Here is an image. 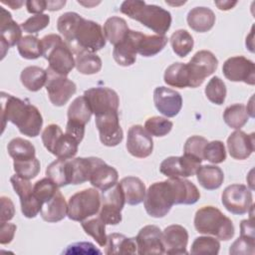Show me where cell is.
I'll use <instances>...</instances> for the list:
<instances>
[{
    "mask_svg": "<svg viewBox=\"0 0 255 255\" xmlns=\"http://www.w3.org/2000/svg\"><path fill=\"white\" fill-rule=\"evenodd\" d=\"M27 11L36 15L42 14L47 9V1L44 0H28L26 1Z\"/></svg>",
    "mask_w": 255,
    "mask_h": 255,
    "instance_id": "680465c9",
    "label": "cell"
},
{
    "mask_svg": "<svg viewBox=\"0 0 255 255\" xmlns=\"http://www.w3.org/2000/svg\"><path fill=\"white\" fill-rule=\"evenodd\" d=\"M47 177L51 178L59 187L72 183V165L70 159L58 158L46 168Z\"/></svg>",
    "mask_w": 255,
    "mask_h": 255,
    "instance_id": "d6a6232c",
    "label": "cell"
},
{
    "mask_svg": "<svg viewBox=\"0 0 255 255\" xmlns=\"http://www.w3.org/2000/svg\"><path fill=\"white\" fill-rule=\"evenodd\" d=\"M137 253L145 254H164V245L162 241V232L155 225H145L135 237Z\"/></svg>",
    "mask_w": 255,
    "mask_h": 255,
    "instance_id": "d6986e66",
    "label": "cell"
},
{
    "mask_svg": "<svg viewBox=\"0 0 255 255\" xmlns=\"http://www.w3.org/2000/svg\"><path fill=\"white\" fill-rule=\"evenodd\" d=\"M72 165V183L74 185L84 183L90 180L93 169V156L91 157H73Z\"/></svg>",
    "mask_w": 255,
    "mask_h": 255,
    "instance_id": "ab89813d",
    "label": "cell"
},
{
    "mask_svg": "<svg viewBox=\"0 0 255 255\" xmlns=\"http://www.w3.org/2000/svg\"><path fill=\"white\" fill-rule=\"evenodd\" d=\"M22 39V28L16 23L5 8H1L0 17V44H1V59L5 57L6 51L15 46Z\"/></svg>",
    "mask_w": 255,
    "mask_h": 255,
    "instance_id": "7402d4cb",
    "label": "cell"
},
{
    "mask_svg": "<svg viewBox=\"0 0 255 255\" xmlns=\"http://www.w3.org/2000/svg\"><path fill=\"white\" fill-rule=\"evenodd\" d=\"M7 151L14 160H25L36 157L35 146L27 139L15 137L7 145Z\"/></svg>",
    "mask_w": 255,
    "mask_h": 255,
    "instance_id": "f35d334b",
    "label": "cell"
},
{
    "mask_svg": "<svg viewBox=\"0 0 255 255\" xmlns=\"http://www.w3.org/2000/svg\"><path fill=\"white\" fill-rule=\"evenodd\" d=\"M203 159L211 163H221L226 159L225 145L221 140H212L207 142L203 150Z\"/></svg>",
    "mask_w": 255,
    "mask_h": 255,
    "instance_id": "f907efd6",
    "label": "cell"
},
{
    "mask_svg": "<svg viewBox=\"0 0 255 255\" xmlns=\"http://www.w3.org/2000/svg\"><path fill=\"white\" fill-rule=\"evenodd\" d=\"M46 90L50 102L56 107L65 106L69 100L77 92L76 84L67 78V76L59 75L51 69H47Z\"/></svg>",
    "mask_w": 255,
    "mask_h": 255,
    "instance_id": "7c38bea8",
    "label": "cell"
},
{
    "mask_svg": "<svg viewBox=\"0 0 255 255\" xmlns=\"http://www.w3.org/2000/svg\"><path fill=\"white\" fill-rule=\"evenodd\" d=\"M103 31L106 40L116 46L128 37L130 30L125 19L118 16H112L105 22Z\"/></svg>",
    "mask_w": 255,
    "mask_h": 255,
    "instance_id": "836d02e7",
    "label": "cell"
},
{
    "mask_svg": "<svg viewBox=\"0 0 255 255\" xmlns=\"http://www.w3.org/2000/svg\"><path fill=\"white\" fill-rule=\"evenodd\" d=\"M137 53L143 57H152L163 50L168 42L165 35H145L135 31Z\"/></svg>",
    "mask_w": 255,
    "mask_h": 255,
    "instance_id": "4316f807",
    "label": "cell"
},
{
    "mask_svg": "<svg viewBox=\"0 0 255 255\" xmlns=\"http://www.w3.org/2000/svg\"><path fill=\"white\" fill-rule=\"evenodd\" d=\"M13 167L15 173L22 178L32 179L35 178L41 169L40 161L37 157L25 160H14Z\"/></svg>",
    "mask_w": 255,
    "mask_h": 255,
    "instance_id": "7dc6e473",
    "label": "cell"
},
{
    "mask_svg": "<svg viewBox=\"0 0 255 255\" xmlns=\"http://www.w3.org/2000/svg\"><path fill=\"white\" fill-rule=\"evenodd\" d=\"M214 4L220 10H229L233 6H235L237 4V2L236 1H233V2H231V1H215Z\"/></svg>",
    "mask_w": 255,
    "mask_h": 255,
    "instance_id": "6125c7cd",
    "label": "cell"
},
{
    "mask_svg": "<svg viewBox=\"0 0 255 255\" xmlns=\"http://www.w3.org/2000/svg\"><path fill=\"white\" fill-rule=\"evenodd\" d=\"M223 120L231 128L240 129L248 122L249 115L244 105L234 104L224 110Z\"/></svg>",
    "mask_w": 255,
    "mask_h": 255,
    "instance_id": "b9f144b4",
    "label": "cell"
},
{
    "mask_svg": "<svg viewBox=\"0 0 255 255\" xmlns=\"http://www.w3.org/2000/svg\"><path fill=\"white\" fill-rule=\"evenodd\" d=\"M102 204V196L97 188H86L73 194L68 202V217L74 221L86 220L97 215Z\"/></svg>",
    "mask_w": 255,
    "mask_h": 255,
    "instance_id": "ba28073f",
    "label": "cell"
},
{
    "mask_svg": "<svg viewBox=\"0 0 255 255\" xmlns=\"http://www.w3.org/2000/svg\"><path fill=\"white\" fill-rule=\"evenodd\" d=\"M1 2L3 4H6V5L10 6L12 9H19L24 4L23 1H4V0H2Z\"/></svg>",
    "mask_w": 255,
    "mask_h": 255,
    "instance_id": "be15d7a7",
    "label": "cell"
},
{
    "mask_svg": "<svg viewBox=\"0 0 255 255\" xmlns=\"http://www.w3.org/2000/svg\"><path fill=\"white\" fill-rule=\"evenodd\" d=\"M49 23L50 16H48L47 14H39L28 18L20 26L24 32L34 34L45 29L49 25Z\"/></svg>",
    "mask_w": 255,
    "mask_h": 255,
    "instance_id": "f5cc1de1",
    "label": "cell"
},
{
    "mask_svg": "<svg viewBox=\"0 0 255 255\" xmlns=\"http://www.w3.org/2000/svg\"><path fill=\"white\" fill-rule=\"evenodd\" d=\"M59 186L49 177L42 178L35 182L33 186L34 195L41 201L42 204L49 201L59 190Z\"/></svg>",
    "mask_w": 255,
    "mask_h": 255,
    "instance_id": "681fc988",
    "label": "cell"
},
{
    "mask_svg": "<svg viewBox=\"0 0 255 255\" xmlns=\"http://www.w3.org/2000/svg\"><path fill=\"white\" fill-rule=\"evenodd\" d=\"M17 48L21 57L27 60H35L42 56L41 40L35 36L27 35L22 37Z\"/></svg>",
    "mask_w": 255,
    "mask_h": 255,
    "instance_id": "ee69618b",
    "label": "cell"
},
{
    "mask_svg": "<svg viewBox=\"0 0 255 255\" xmlns=\"http://www.w3.org/2000/svg\"><path fill=\"white\" fill-rule=\"evenodd\" d=\"M40 215L44 221L50 223L61 221L68 215V204L60 190L43 204Z\"/></svg>",
    "mask_w": 255,
    "mask_h": 255,
    "instance_id": "484cf974",
    "label": "cell"
},
{
    "mask_svg": "<svg viewBox=\"0 0 255 255\" xmlns=\"http://www.w3.org/2000/svg\"><path fill=\"white\" fill-rule=\"evenodd\" d=\"M57 29L75 54L80 51L96 53L106 46L102 26L83 18L76 12H66L57 21Z\"/></svg>",
    "mask_w": 255,
    "mask_h": 255,
    "instance_id": "6da1fadb",
    "label": "cell"
},
{
    "mask_svg": "<svg viewBox=\"0 0 255 255\" xmlns=\"http://www.w3.org/2000/svg\"><path fill=\"white\" fill-rule=\"evenodd\" d=\"M194 227L197 232L213 235L220 240L227 241L234 236L235 228L231 219L214 206L199 208L194 216Z\"/></svg>",
    "mask_w": 255,
    "mask_h": 255,
    "instance_id": "277c9868",
    "label": "cell"
},
{
    "mask_svg": "<svg viewBox=\"0 0 255 255\" xmlns=\"http://www.w3.org/2000/svg\"><path fill=\"white\" fill-rule=\"evenodd\" d=\"M66 1H47V9L50 11H57L65 6Z\"/></svg>",
    "mask_w": 255,
    "mask_h": 255,
    "instance_id": "94428289",
    "label": "cell"
},
{
    "mask_svg": "<svg viewBox=\"0 0 255 255\" xmlns=\"http://www.w3.org/2000/svg\"><path fill=\"white\" fill-rule=\"evenodd\" d=\"M170 45L172 51L180 58L186 57L193 49L194 41L192 36L186 30L179 29L170 36Z\"/></svg>",
    "mask_w": 255,
    "mask_h": 255,
    "instance_id": "60d3db41",
    "label": "cell"
},
{
    "mask_svg": "<svg viewBox=\"0 0 255 255\" xmlns=\"http://www.w3.org/2000/svg\"><path fill=\"white\" fill-rule=\"evenodd\" d=\"M42 56L48 60L49 69L68 76L75 67V58L69 45L58 34H49L41 39Z\"/></svg>",
    "mask_w": 255,
    "mask_h": 255,
    "instance_id": "5b68a950",
    "label": "cell"
},
{
    "mask_svg": "<svg viewBox=\"0 0 255 255\" xmlns=\"http://www.w3.org/2000/svg\"><path fill=\"white\" fill-rule=\"evenodd\" d=\"M102 60L96 53L80 51L76 53L75 67L79 73L84 75L97 74L102 69Z\"/></svg>",
    "mask_w": 255,
    "mask_h": 255,
    "instance_id": "74e56055",
    "label": "cell"
},
{
    "mask_svg": "<svg viewBox=\"0 0 255 255\" xmlns=\"http://www.w3.org/2000/svg\"><path fill=\"white\" fill-rule=\"evenodd\" d=\"M223 206L229 212L242 215L253 208V197L251 190L244 184L228 185L221 194Z\"/></svg>",
    "mask_w": 255,
    "mask_h": 255,
    "instance_id": "8fae6325",
    "label": "cell"
},
{
    "mask_svg": "<svg viewBox=\"0 0 255 255\" xmlns=\"http://www.w3.org/2000/svg\"><path fill=\"white\" fill-rule=\"evenodd\" d=\"M118 179L119 172L115 167L107 164L103 159L93 156V169L89 181L94 187L104 192L115 186Z\"/></svg>",
    "mask_w": 255,
    "mask_h": 255,
    "instance_id": "44dd1931",
    "label": "cell"
},
{
    "mask_svg": "<svg viewBox=\"0 0 255 255\" xmlns=\"http://www.w3.org/2000/svg\"><path fill=\"white\" fill-rule=\"evenodd\" d=\"M229 154L234 159L243 160L248 158L255 149L254 133H246L240 129L233 131L227 138Z\"/></svg>",
    "mask_w": 255,
    "mask_h": 255,
    "instance_id": "cb8c5ba5",
    "label": "cell"
},
{
    "mask_svg": "<svg viewBox=\"0 0 255 255\" xmlns=\"http://www.w3.org/2000/svg\"><path fill=\"white\" fill-rule=\"evenodd\" d=\"M173 127L172 122L162 117H151L144 123L145 130L153 136H164L170 132Z\"/></svg>",
    "mask_w": 255,
    "mask_h": 255,
    "instance_id": "c3c4849f",
    "label": "cell"
},
{
    "mask_svg": "<svg viewBox=\"0 0 255 255\" xmlns=\"http://www.w3.org/2000/svg\"><path fill=\"white\" fill-rule=\"evenodd\" d=\"M125 195L126 203L137 205L141 203L145 196V185L142 180L135 176H127L119 182Z\"/></svg>",
    "mask_w": 255,
    "mask_h": 255,
    "instance_id": "f1b7e54d",
    "label": "cell"
},
{
    "mask_svg": "<svg viewBox=\"0 0 255 255\" xmlns=\"http://www.w3.org/2000/svg\"><path fill=\"white\" fill-rule=\"evenodd\" d=\"M1 120L2 130L6 122H10L29 137L39 135L43 127L42 115L35 106L4 92L1 93Z\"/></svg>",
    "mask_w": 255,
    "mask_h": 255,
    "instance_id": "7a4b0ae2",
    "label": "cell"
},
{
    "mask_svg": "<svg viewBox=\"0 0 255 255\" xmlns=\"http://www.w3.org/2000/svg\"><path fill=\"white\" fill-rule=\"evenodd\" d=\"M207 139L200 135H192L188 137L184 143L183 151L184 154H188L191 156H194L196 158H199L201 160L203 159V150L205 145L207 144Z\"/></svg>",
    "mask_w": 255,
    "mask_h": 255,
    "instance_id": "816d5d0a",
    "label": "cell"
},
{
    "mask_svg": "<svg viewBox=\"0 0 255 255\" xmlns=\"http://www.w3.org/2000/svg\"><path fill=\"white\" fill-rule=\"evenodd\" d=\"M42 142L46 149L62 159L73 158L79 147V141L68 133H64L56 124L47 126L41 134Z\"/></svg>",
    "mask_w": 255,
    "mask_h": 255,
    "instance_id": "52a82bcc",
    "label": "cell"
},
{
    "mask_svg": "<svg viewBox=\"0 0 255 255\" xmlns=\"http://www.w3.org/2000/svg\"><path fill=\"white\" fill-rule=\"evenodd\" d=\"M126 203L120 183L103 192L102 204L98 216L106 225H117L122 221L121 211Z\"/></svg>",
    "mask_w": 255,
    "mask_h": 255,
    "instance_id": "30bf717a",
    "label": "cell"
},
{
    "mask_svg": "<svg viewBox=\"0 0 255 255\" xmlns=\"http://www.w3.org/2000/svg\"><path fill=\"white\" fill-rule=\"evenodd\" d=\"M92 115L93 112L84 95L77 97L69 106L67 124L85 128V126L90 122Z\"/></svg>",
    "mask_w": 255,
    "mask_h": 255,
    "instance_id": "f546056e",
    "label": "cell"
},
{
    "mask_svg": "<svg viewBox=\"0 0 255 255\" xmlns=\"http://www.w3.org/2000/svg\"><path fill=\"white\" fill-rule=\"evenodd\" d=\"M143 204L149 216L164 217L175 204V192L170 179L152 183L145 192Z\"/></svg>",
    "mask_w": 255,
    "mask_h": 255,
    "instance_id": "8992f818",
    "label": "cell"
},
{
    "mask_svg": "<svg viewBox=\"0 0 255 255\" xmlns=\"http://www.w3.org/2000/svg\"><path fill=\"white\" fill-rule=\"evenodd\" d=\"M255 238L241 236L238 237L230 246L229 253L232 255H253L255 250Z\"/></svg>",
    "mask_w": 255,
    "mask_h": 255,
    "instance_id": "db71d44e",
    "label": "cell"
},
{
    "mask_svg": "<svg viewBox=\"0 0 255 255\" xmlns=\"http://www.w3.org/2000/svg\"><path fill=\"white\" fill-rule=\"evenodd\" d=\"M126 146L132 156L144 158L152 153L153 140L142 126L134 125L128 130Z\"/></svg>",
    "mask_w": 255,
    "mask_h": 255,
    "instance_id": "ac0fdd59",
    "label": "cell"
},
{
    "mask_svg": "<svg viewBox=\"0 0 255 255\" xmlns=\"http://www.w3.org/2000/svg\"><path fill=\"white\" fill-rule=\"evenodd\" d=\"M220 249V243L217 239L209 236H199L191 244L190 253L194 255L209 254L216 255Z\"/></svg>",
    "mask_w": 255,
    "mask_h": 255,
    "instance_id": "bcb514c9",
    "label": "cell"
},
{
    "mask_svg": "<svg viewBox=\"0 0 255 255\" xmlns=\"http://www.w3.org/2000/svg\"><path fill=\"white\" fill-rule=\"evenodd\" d=\"M48 78L47 70L38 66H29L22 70L20 80L24 88L30 92H38L46 85Z\"/></svg>",
    "mask_w": 255,
    "mask_h": 255,
    "instance_id": "d590c367",
    "label": "cell"
},
{
    "mask_svg": "<svg viewBox=\"0 0 255 255\" xmlns=\"http://www.w3.org/2000/svg\"><path fill=\"white\" fill-rule=\"evenodd\" d=\"M106 254H135L137 245L135 238L127 237L120 233H111L107 236Z\"/></svg>",
    "mask_w": 255,
    "mask_h": 255,
    "instance_id": "1f68e13d",
    "label": "cell"
},
{
    "mask_svg": "<svg viewBox=\"0 0 255 255\" xmlns=\"http://www.w3.org/2000/svg\"><path fill=\"white\" fill-rule=\"evenodd\" d=\"M240 234H241V236L255 238L254 237V225H253L252 216H251L250 219H245V220L241 221Z\"/></svg>",
    "mask_w": 255,
    "mask_h": 255,
    "instance_id": "91938a15",
    "label": "cell"
},
{
    "mask_svg": "<svg viewBox=\"0 0 255 255\" xmlns=\"http://www.w3.org/2000/svg\"><path fill=\"white\" fill-rule=\"evenodd\" d=\"M17 227L13 223H7V222H1L0 226V243L1 244H8L10 243L15 235Z\"/></svg>",
    "mask_w": 255,
    "mask_h": 255,
    "instance_id": "6f0895ef",
    "label": "cell"
},
{
    "mask_svg": "<svg viewBox=\"0 0 255 255\" xmlns=\"http://www.w3.org/2000/svg\"><path fill=\"white\" fill-rule=\"evenodd\" d=\"M175 192V204H194L200 198L196 185L183 178H169Z\"/></svg>",
    "mask_w": 255,
    "mask_h": 255,
    "instance_id": "4dcf8cb0",
    "label": "cell"
},
{
    "mask_svg": "<svg viewBox=\"0 0 255 255\" xmlns=\"http://www.w3.org/2000/svg\"><path fill=\"white\" fill-rule=\"evenodd\" d=\"M153 103L156 110L166 118L177 116L182 108L181 95L178 92L163 86L154 89Z\"/></svg>",
    "mask_w": 255,
    "mask_h": 255,
    "instance_id": "ffe728a7",
    "label": "cell"
},
{
    "mask_svg": "<svg viewBox=\"0 0 255 255\" xmlns=\"http://www.w3.org/2000/svg\"><path fill=\"white\" fill-rule=\"evenodd\" d=\"M120 10L157 35H164L171 25V14L167 10L157 5L146 4L144 1L126 0L122 3Z\"/></svg>",
    "mask_w": 255,
    "mask_h": 255,
    "instance_id": "3957f363",
    "label": "cell"
},
{
    "mask_svg": "<svg viewBox=\"0 0 255 255\" xmlns=\"http://www.w3.org/2000/svg\"><path fill=\"white\" fill-rule=\"evenodd\" d=\"M222 72L231 82H243L251 86L255 84V65L244 56L228 58L223 64Z\"/></svg>",
    "mask_w": 255,
    "mask_h": 255,
    "instance_id": "e0dca14e",
    "label": "cell"
},
{
    "mask_svg": "<svg viewBox=\"0 0 255 255\" xmlns=\"http://www.w3.org/2000/svg\"><path fill=\"white\" fill-rule=\"evenodd\" d=\"M186 65L189 73V88H197L202 85L206 77L216 71L218 60L210 51L201 50L196 52Z\"/></svg>",
    "mask_w": 255,
    "mask_h": 255,
    "instance_id": "9c48e42d",
    "label": "cell"
},
{
    "mask_svg": "<svg viewBox=\"0 0 255 255\" xmlns=\"http://www.w3.org/2000/svg\"><path fill=\"white\" fill-rule=\"evenodd\" d=\"M136 39L135 31L130 30L128 37L115 46L113 50L114 60L123 67H128L135 63L136 60Z\"/></svg>",
    "mask_w": 255,
    "mask_h": 255,
    "instance_id": "d4e9b609",
    "label": "cell"
},
{
    "mask_svg": "<svg viewBox=\"0 0 255 255\" xmlns=\"http://www.w3.org/2000/svg\"><path fill=\"white\" fill-rule=\"evenodd\" d=\"M96 127L99 130L100 140L106 146H116L122 142L124 131L120 125L117 111L109 112L95 117Z\"/></svg>",
    "mask_w": 255,
    "mask_h": 255,
    "instance_id": "9a60e30c",
    "label": "cell"
},
{
    "mask_svg": "<svg viewBox=\"0 0 255 255\" xmlns=\"http://www.w3.org/2000/svg\"><path fill=\"white\" fill-rule=\"evenodd\" d=\"M195 174L199 184L207 190L219 188L224 180L222 169L216 165H200Z\"/></svg>",
    "mask_w": 255,
    "mask_h": 255,
    "instance_id": "e575fe53",
    "label": "cell"
},
{
    "mask_svg": "<svg viewBox=\"0 0 255 255\" xmlns=\"http://www.w3.org/2000/svg\"><path fill=\"white\" fill-rule=\"evenodd\" d=\"M102 252L96 248L91 242H76L70 244L63 254H101Z\"/></svg>",
    "mask_w": 255,
    "mask_h": 255,
    "instance_id": "11a10c76",
    "label": "cell"
},
{
    "mask_svg": "<svg viewBox=\"0 0 255 255\" xmlns=\"http://www.w3.org/2000/svg\"><path fill=\"white\" fill-rule=\"evenodd\" d=\"M162 241L165 254H187L188 243L187 230L178 224H172L162 231Z\"/></svg>",
    "mask_w": 255,
    "mask_h": 255,
    "instance_id": "603a6c76",
    "label": "cell"
},
{
    "mask_svg": "<svg viewBox=\"0 0 255 255\" xmlns=\"http://www.w3.org/2000/svg\"><path fill=\"white\" fill-rule=\"evenodd\" d=\"M1 214H0V221L7 222L11 220L15 215V207L12 200L9 197L1 196Z\"/></svg>",
    "mask_w": 255,
    "mask_h": 255,
    "instance_id": "9f6ffc18",
    "label": "cell"
},
{
    "mask_svg": "<svg viewBox=\"0 0 255 255\" xmlns=\"http://www.w3.org/2000/svg\"><path fill=\"white\" fill-rule=\"evenodd\" d=\"M215 14L207 7H194L186 17L188 26L195 32L204 33L212 29L215 24Z\"/></svg>",
    "mask_w": 255,
    "mask_h": 255,
    "instance_id": "83f0119b",
    "label": "cell"
},
{
    "mask_svg": "<svg viewBox=\"0 0 255 255\" xmlns=\"http://www.w3.org/2000/svg\"><path fill=\"white\" fill-rule=\"evenodd\" d=\"M201 162V159L183 153L181 156H169L163 159L159 171L168 178L189 177L196 173Z\"/></svg>",
    "mask_w": 255,
    "mask_h": 255,
    "instance_id": "5bb4252c",
    "label": "cell"
},
{
    "mask_svg": "<svg viewBox=\"0 0 255 255\" xmlns=\"http://www.w3.org/2000/svg\"><path fill=\"white\" fill-rule=\"evenodd\" d=\"M206 98L215 105H222L226 98V86L219 77H212L204 90Z\"/></svg>",
    "mask_w": 255,
    "mask_h": 255,
    "instance_id": "f6af8a7d",
    "label": "cell"
},
{
    "mask_svg": "<svg viewBox=\"0 0 255 255\" xmlns=\"http://www.w3.org/2000/svg\"><path fill=\"white\" fill-rule=\"evenodd\" d=\"M164 83L174 88L189 87V73L187 65L184 63H173L168 66L163 75Z\"/></svg>",
    "mask_w": 255,
    "mask_h": 255,
    "instance_id": "8d00e7d4",
    "label": "cell"
},
{
    "mask_svg": "<svg viewBox=\"0 0 255 255\" xmlns=\"http://www.w3.org/2000/svg\"><path fill=\"white\" fill-rule=\"evenodd\" d=\"M93 114L100 116L109 112L119 110L120 99L116 91L107 87H94L84 93Z\"/></svg>",
    "mask_w": 255,
    "mask_h": 255,
    "instance_id": "4fadbf2b",
    "label": "cell"
},
{
    "mask_svg": "<svg viewBox=\"0 0 255 255\" xmlns=\"http://www.w3.org/2000/svg\"><path fill=\"white\" fill-rule=\"evenodd\" d=\"M10 182L15 193L20 198L22 214L27 218H34L40 213L43 204L34 195L33 187L29 179H25L16 173L10 177Z\"/></svg>",
    "mask_w": 255,
    "mask_h": 255,
    "instance_id": "2e32d148",
    "label": "cell"
},
{
    "mask_svg": "<svg viewBox=\"0 0 255 255\" xmlns=\"http://www.w3.org/2000/svg\"><path fill=\"white\" fill-rule=\"evenodd\" d=\"M81 225L84 231L92 236L96 242L101 246L105 247L107 243V235H106V224L99 217H90L81 222Z\"/></svg>",
    "mask_w": 255,
    "mask_h": 255,
    "instance_id": "7bdbcfd3",
    "label": "cell"
}]
</instances>
